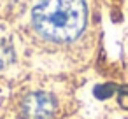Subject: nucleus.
<instances>
[{"mask_svg":"<svg viewBox=\"0 0 128 119\" xmlns=\"http://www.w3.org/2000/svg\"><path fill=\"white\" fill-rule=\"evenodd\" d=\"M34 25L48 39L67 42L74 40L86 25V4L81 0H53L35 5Z\"/></svg>","mask_w":128,"mask_h":119,"instance_id":"f257e3e1","label":"nucleus"},{"mask_svg":"<svg viewBox=\"0 0 128 119\" xmlns=\"http://www.w3.org/2000/svg\"><path fill=\"white\" fill-rule=\"evenodd\" d=\"M54 107L56 102L49 93H30L23 102V114L26 119H49Z\"/></svg>","mask_w":128,"mask_h":119,"instance_id":"f03ea898","label":"nucleus"},{"mask_svg":"<svg viewBox=\"0 0 128 119\" xmlns=\"http://www.w3.org/2000/svg\"><path fill=\"white\" fill-rule=\"evenodd\" d=\"M12 60H14L12 46L9 42H6V40H0V68L7 67Z\"/></svg>","mask_w":128,"mask_h":119,"instance_id":"7ed1b4c3","label":"nucleus"},{"mask_svg":"<svg viewBox=\"0 0 128 119\" xmlns=\"http://www.w3.org/2000/svg\"><path fill=\"white\" fill-rule=\"evenodd\" d=\"M118 88L114 84H102V86H96L95 88V95L96 98H109L112 93H116Z\"/></svg>","mask_w":128,"mask_h":119,"instance_id":"20e7f679","label":"nucleus"},{"mask_svg":"<svg viewBox=\"0 0 128 119\" xmlns=\"http://www.w3.org/2000/svg\"><path fill=\"white\" fill-rule=\"evenodd\" d=\"M118 102L123 109H128V86L118 88Z\"/></svg>","mask_w":128,"mask_h":119,"instance_id":"39448f33","label":"nucleus"}]
</instances>
